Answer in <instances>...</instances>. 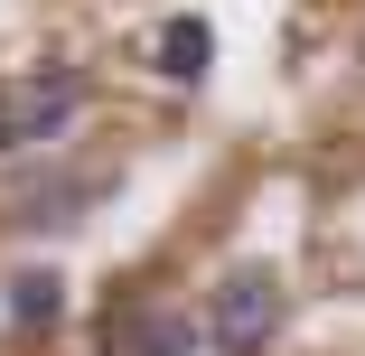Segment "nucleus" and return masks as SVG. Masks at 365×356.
<instances>
[{"instance_id": "f257e3e1", "label": "nucleus", "mask_w": 365, "mask_h": 356, "mask_svg": "<svg viewBox=\"0 0 365 356\" xmlns=\"http://www.w3.org/2000/svg\"><path fill=\"white\" fill-rule=\"evenodd\" d=\"M85 103H94V76H85V66H29V76H0V160L56 141Z\"/></svg>"}, {"instance_id": "f03ea898", "label": "nucleus", "mask_w": 365, "mask_h": 356, "mask_svg": "<svg viewBox=\"0 0 365 356\" xmlns=\"http://www.w3.org/2000/svg\"><path fill=\"white\" fill-rule=\"evenodd\" d=\"M113 188H122V160H85V169L56 160V169H29L19 197H10V225H19V235H76Z\"/></svg>"}, {"instance_id": "7ed1b4c3", "label": "nucleus", "mask_w": 365, "mask_h": 356, "mask_svg": "<svg viewBox=\"0 0 365 356\" xmlns=\"http://www.w3.org/2000/svg\"><path fill=\"white\" fill-rule=\"evenodd\" d=\"M290 319V291H281V272L272 263H235L225 281H215V300H206V337L215 356H262Z\"/></svg>"}, {"instance_id": "20e7f679", "label": "nucleus", "mask_w": 365, "mask_h": 356, "mask_svg": "<svg viewBox=\"0 0 365 356\" xmlns=\"http://www.w3.org/2000/svg\"><path fill=\"white\" fill-rule=\"evenodd\" d=\"M113 356H197V319L178 300H150V291H131L113 310Z\"/></svg>"}, {"instance_id": "39448f33", "label": "nucleus", "mask_w": 365, "mask_h": 356, "mask_svg": "<svg viewBox=\"0 0 365 356\" xmlns=\"http://www.w3.org/2000/svg\"><path fill=\"white\" fill-rule=\"evenodd\" d=\"M150 66H160V85H206V66H215V29L197 19V10H178V19H160V47H150Z\"/></svg>"}, {"instance_id": "423d86ee", "label": "nucleus", "mask_w": 365, "mask_h": 356, "mask_svg": "<svg viewBox=\"0 0 365 356\" xmlns=\"http://www.w3.org/2000/svg\"><path fill=\"white\" fill-rule=\"evenodd\" d=\"M0 310H10V328H29V337L56 328L66 319V272L56 263H19L10 281H0Z\"/></svg>"}]
</instances>
